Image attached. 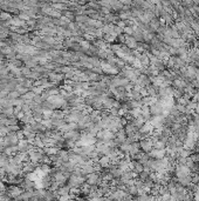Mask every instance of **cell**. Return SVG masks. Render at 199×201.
Returning a JSON list of instances; mask_svg holds the SVG:
<instances>
[{
  "instance_id": "obj_4",
  "label": "cell",
  "mask_w": 199,
  "mask_h": 201,
  "mask_svg": "<svg viewBox=\"0 0 199 201\" xmlns=\"http://www.w3.org/2000/svg\"><path fill=\"white\" fill-rule=\"evenodd\" d=\"M150 159H155V160H160L166 157V151L165 149H152L150 153H148Z\"/></svg>"
},
{
  "instance_id": "obj_5",
  "label": "cell",
  "mask_w": 199,
  "mask_h": 201,
  "mask_svg": "<svg viewBox=\"0 0 199 201\" xmlns=\"http://www.w3.org/2000/svg\"><path fill=\"white\" fill-rule=\"evenodd\" d=\"M136 86H138L139 88H147L148 86H150L151 85V81H150V76H148V75H141L138 79H137V81L135 83Z\"/></svg>"
},
{
  "instance_id": "obj_1",
  "label": "cell",
  "mask_w": 199,
  "mask_h": 201,
  "mask_svg": "<svg viewBox=\"0 0 199 201\" xmlns=\"http://www.w3.org/2000/svg\"><path fill=\"white\" fill-rule=\"evenodd\" d=\"M101 172H93L90 174H88L86 177V183L89 185V186H95V187H98V185L102 182L101 180Z\"/></svg>"
},
{
  "instance_id": "obj_11",
  "label": "cell",
  "mask_w": 199,
  "mask_h": 201,
  "mask_svg": "<svg viewBox=\"0 0 199 201\" xmlns=\"http://www.w3.org/2000/svg\"><path fill=\"white\" fill-rule=\"evenodd\" d=\"M182 96H183V93H182L180 91H178V89H176V88L172 87V98H173L175 100H178Z\"/></svg>"
},
{
  "instance_id": "obj_3",
  "label": "cell",
  "mask_w": 199,
  "mask_h": 201,
  "mask_svg": "<svg viewBox=\"0 0 199 201\" xmlns=\"http://www.w3.org/2000/svg\"><path fill=\"white\" fill-rule=\"evenodd\" d=\"M139 147H141V151L144 152V153H150L152 149H154V142L151 141L150 138H147V139H143L139 141Z\"/></svg>"
},
{
  "instance_id": "obj_15",
  "label": "cell",
  "mask_w": 199,
  "mask_h": 201,
  "mask_svg": "<svg viewBox=\"0 0 199 201\" xmlns=\"http://www.w3.org/2000/svg\"><path fill=\"white\" fill-rule=\"evenodd\" d=\"M198 175H199V174H198Z\"/></svg>"
},
{
  "instance_id": "obj_9",
  "label": "cell",
  "mask_w": 199,
  "mask_h": 201,
  "mask_svg": "<svg viewBox=\"0 0 199 201\" xmlns=\"http://www.w3.org/2000/svg\"><path fill=\"white\" fill-rule=\"evenodd\" d=\"M80 47H81V52L86 53L88 50H90V47H92V42L88 41V40H86V39H83L82 41L80 42Z\"/></svg>"
},
{
  "instance_id": "obj_12",
  "label": "cell",
  "mask_w": 199,
  "mask_h": 201,
  "mask_svg": "<svg viewBox=\"0 0 199 201\" xmlns=\"http://www.w3.org/2000/svg\"><path fill=\"white\" fill-rule=\"evenodd\" d=\"M132 33H134V28L131 26H126L123 28V34L126 35H132Z\"/></svg>"
},
{
  "instance_id": "obj_8",
  "label": "cell",
  "mask_w": 199,
  "mask_h": 201,
  "mask_svg": "<svg viewBox=\"0 0 199 201\" xmlns=\"http://www.w3.org/2000/svg\"><path fill=\"white\" fill-rule=\"evenodd\" d=\"M138 152H141V147H139V141H135L130 145V152H129V157H134L136 155Z\"/></svg>"
},
{
  "instance_id": "obj_6",
  "label": "cell",
  "mask_w": 199,
  "mask_h": 201,
  "mask_svg": "<svg viewBox=\"0 0 199 201\" xmlns=\"http://www.w3.org/2000/svg\"><path fill=\"white\" fill-rule=\"evenodd\" d=\"M21 193H22V190H21L20 187H18V186H12V187H10V188H8V192H7L8 196L13 198V199H17V198H19Z\"/></svg>"
},
{
  "instance_id": "obj_13",
  "label": "cell",
  "mask_w": 199,
  "mask_h": 201,
  "mask_svg": "<svg viewBox=\"0 0 199 201\" xmlns=\"http://www.w3.org/2000/svg\"><path fill=\"white\" fill-rule=\"evenodd\" d=\"M197 40H198V42H199V35L197 37Z\"/></svg>"
},
{
  "instance_id": "obj_14",
  "label": "cell",
  "mask_w": 199,
  "mask_h": 201,
  "mask_svg": "<svg viewBox=\"0 0 199 201\" xmlns=\"http://www.w3.org/2000/svg\"><path fill=\"white\" fill-rule=\"evenodd\" d=\"M198 164H199V162H198Z\"/></svg>"
},
{
  "instance_id": "obj_7",
  "label": "cell",
  "mask_w": 199,
  "mask_h": 201,
  "mask_svg": "<svg viewBox=\"0 0 199 201\" xmlns=\"http://www.w3.org/2000/svg\"><path fill=\"white\" fill-rule=\"evenodd\" d=\"M97 164L102 167V169H107L113 162H111V159L109 158V157H107V155H102L101 158L98 159V161H97Z\"/></svg>"
},
{
  "instance_id": "obj_2",
  "label": "cell",
  "mask_w": 199,
  "mask_h": 201,
  "mask_svg": "<svg viewBox=\"0 0 199 201\" xmlns=\"http://www.w3.org/2000/svg\"><path fill=\"white\" fill-rule=\"evenodd\" d=\"M149 108H150V113H151V115L152 116L162 115V113H163V111H164V106L162 105V102H159L158 100L155 102V104H152V105L149 106Z\"/></svg>"
},
{
  "instance_id": "obj_10",
  "label": "cell",
  "mask_w": 199,
  "mask_h": 201,
  "mask_svg": "<svg viewBox=\"0 0 199 201\" xmlns=\"http://www.w3.org/2000/svg\"><path fill=\"white\" fill-rule=\"evenodd\" d=\"M154 148L155 149H166V144L158 140L156 142H154Z\"/></svg>"
}]
</instances>
